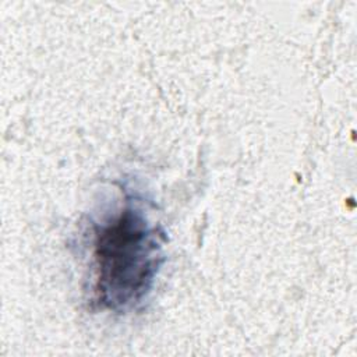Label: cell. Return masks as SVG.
Instances as JSON below:
<instances>
[{"label": "cell", "mask_w": 357, "mask_h": 357, "mask_svg": "<svg viewBox=\"0 0 357 357\" xmlns=\"http://www.w3.org/2000/svg\"><path fill=\"white\" fill-rule=\"evenodd\" d=\"M163 241L165 233L134 192L112 215L92 222L95 301L114 312L141 304L163 262Z\"/></svg>", "instance_id": "cell-1"}]
</instances>
